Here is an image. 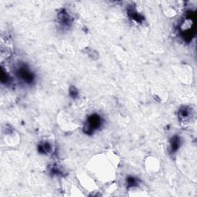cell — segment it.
Segmentation results:
<instances>
[{
  "mask_svg": "<svg viewBox=\"0 0 197 197\" xmlns=\"http://www.w3.org/2000/svg\"><path fill=\"white\" fill-rule=\"evenodd\" d=\"M100 123V119H99V117H91L90 119H89V128L90 129H96L97 128Z\"/></svg>",
  "mask_w": 197,
  "mask_h": 197,
  "instance_id": "cell-1",
  "label": "cell"
}]
</instances>
